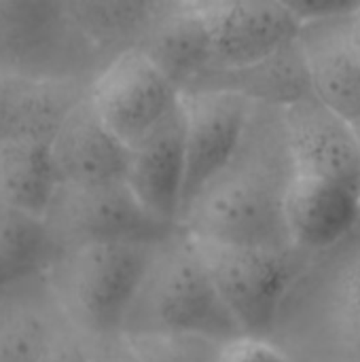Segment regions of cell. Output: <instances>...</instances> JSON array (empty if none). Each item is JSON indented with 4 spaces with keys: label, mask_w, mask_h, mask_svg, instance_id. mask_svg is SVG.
<instances>
[{
    "label": "cell",
    "mask_w": 360,
    "mask_h": 362,
    "mask_svg": "<svg viewBox=\"0 0 360 362\" xmlns=\"http://www.w3.org/2000/svg\"><path fill=\"white\" fill-rule=\"evenodd\" d=\"M252 100L223 89H199L180 93L185 138V185L182 210L229 161L240 144L252 110Z\"/></svg>",
    "instance_id": "10"
},
{
    "label": "cell",
    "mask_w": 360,
    "mask_h": 362,
    "mask_svg": "<svg viewBox=\"0 0 360 362\" xmlns=\"http://www.w3.org/2000/svg\"><path fill=\"white\" fill-rule=\"evenodd\" d=\"M157 244H85L42 272L70 329L91 341L119 337Z\"/></svg>",
    "instance_id": "4"
},
{
    "label": "cell",
    "mask_w": 360,
    "mask_h": 362,
    "mask_svg": "<svg viewBox=\"0 0 360 362\" xmlns=\"http://www.w3.org/2000/svg\"><path fill=\"white\" fill-rule=\"evenodd\" d=\"M59 248L55 246L42 216L19 208L0 206V257L23 274L45 272Z\"/></svg>",
    "instance_id": "20"
},
{
    "label": "cell",
    "mask_w": 360,
    "mask_h": 362,
    "mask_svg": "<svg viewBox=\"0 0 360 362\" xmlns=\"http://www.w3.org/2000/svg\"><path fill=\"white\" fill-rule=\"evenodd\" d=\"M68 329L42 272L0 286V362H38Z\"/></svg>",
    "instance_id": "14"
},
{
    "label": "cell",
    "mask_w": 360,
    "mask_h": 362,
    "mask_svg": "<svg viewBox=\"0 0 360 362\" xmlns=\"http://www.w3.org/2000/svg\"><path fill=\"white\" fill-rule=\"evenodd\" d=\"M269 339L293 362H360V216L337 244L306 259Z\"/></svg>",
    "instance_id": "2"
},
{
    "label": "cell",
    "mask_w": 360,
    "mask_h": 362,
    "mask_svg": "<svg viewBox=\"0 0 360 362\" xmlns=\"http://www.w3.org/2000/svg\"><path fill=\"white\" fill-rule=\"evenodd\" d=\"M100 121L129 148L178 108L180 91L140 49L108 59L87 87Z\"/></svg>",
    "instance_id": "9"
},
{
    "label": "cell",
    "mask_w": 360,
    "mask_h": 362,
    "mask_svg": "<svg viewBox=\"0 0 360 362\" xmlns=\"http://www.w3.org/2000/svg\"><path fill=\"white\" fill-rule=\"evenodd\" d=\"M49 157L59 185H115L125 182L129 148L100 121L85 95L51 138Z\"/></svg>",
    "instance_id": "12"
},
{
    "label": "cell",
    "mask_w": 360,
    "mask_h": 362,
    "mask_svg": "<svg viewBox=\"0 0 360 362\" xmlns=\"http://www.w3.org/2000/svg\"><path fill=\"white\" fill-rule=\"evenodd\" d=\"M354 125V134H356V142H359V155H360V121L359 123H352Z\"/></svg>",
    "instance_id": "28"
},
{
    "label": "cell",
    "mask_w": 360,
    "mask_h": 362,
    "mask_svg": "<svg viewBox=\"0 0 360 362\" xmlns=\"http://www.w3.org/2000/svg\"><path fill=\"white\" fill-rule=\"evenodd\" d=\"M350 42L360 64V8L350 17Z\"/></svg>",
    "instance_id": "26"
},
{
    "label": "cell",
    "mask_w": 360,
    "mask_h": 362,
    "mask_svg": "<svg viewBox=\"0 0 360 362\" xmlns=\"http://www.w3.org/2000/svg\"><path fill=\"white\" fill-rule=\"evenodd\" d=\"M89 83L0 70V140L17 138L49 146L64 119L87 95Z\"/></svg>",
    "instance_id": "16"
},
{
    "label": "cell",
    "mask_w": 360,
    "mask_h": 362,
    "mask_svg": "<svg viewBox=\"0 0 360 362\" xmlns=\"http://www.w3.org/2000/svg\"><path fill=\"white\" fill-rule=\"evenodd\" d=\"M93 341L68 329L38 362H89Z\"/></svg>",
    "instance_id": "24"
},
{
    "label": "cell",
    "mask_w": 360,
    "mask_h": 362,
    "mask_svg": "<svg viewBox=\"0 0 360 362\" xmlns=\"http://www.w3.org/2000/svg\"><path fill=\"white\" fill-rule=\"evenodd\" d=\"M295 176L346 187L360 195V155L354 125L314 95L282 108Z\"/></svg>",
    "instance_id": "11"
},
{
    "label": "cell",
    "mask_w": 360,
    "mask_h": 362,
    "mask_svg": "<svg viewBox=\"0 0 360 362\" xmlns=\"http://www.w3.org/2000/svg\"><path fill=\"white\" fill-rule=\"evenodd\" d=\"M295 178L280 106L255 102L240 144L180 214L193 240L295 250L284 223V202Z\"/></svg>",
    "instance_id": "1"
},
{
    "label": "cell",
    "mask_w": 360,
    "mask_h": 362,
    "mask_svg": "<svg viewBox=\"0 0 360 362\" xmlns=\"http://www.w3.org/2000/svg\"><path fill=\"white\" fill-rule=\"evenodd\" d=\"M106 59L81 36L64 0H0V70L91 81Z\"/></svg>",
    "instance_id": "5"
},
{
    "label": "cell",
    "mask_w": 360,
    "mask_h": 362,
    "mask_svg": "<svg viewBox=\"0 0 360 362\" xmlns=\"http://www.w3.org/2000/svg\"><path fill=\"white\" fill-rule=\"evenodd\" d=\"M216 362H293L269 337L238 335L221 344Z\"/></svg>",
    "instance_id": "22"
},
{
    "label": "cell",
    "mask_w": 360,
    "mask_h": 362,
    "mask_svg": "<svg viewBox=\"0 0 360 362\" xmlns=\"http://www.w3.org/2000/svg\"><path fill=\"white\" fill-rule=\"evenodd\" d=\"M138 362H216L221 341L189 333L123 337Z\"/></svg>",
    "instance_id": "21"
},
{
    "label": "cell",
    "mask_w": 360,
    "mask_h": 362,
    "mask_svg": "<svg viewBox=\"0 0 360 362\" xmlns=\"http://www.w3.org/2000/svg\"><path fill=\"white\" fill-rule=\"evenodd\" d=\"M299 23L327 21L337 17H350L360 8V0H291L286 2Z\"/></svg>",
    "instance_id": "23"
},
{
    "label": "cell",
    "mask_w": 360,
    "mask_h": 362,
    "mask_svg": "<svg viewBox=\"0 0 360 362\" xmlns=\"http://www.w3.org/2000/svg\"><path fill=\"white\" fill-rule=\"evenodd\" d=\"M57 187L49 146L4 138L0 140V206L42 216Z\"/></svg>",
    "instance_id": "19"
},
{
    "label": "cell",
    "mask_w": 360,
    "mask_h": 362,
    "mask_svg": "<svg viewBox=\"0 0 360 362\" xmlns=\"http://www.w3.org/2000/svg\"><path fill=\"white\" fill-rule=\"evenodd\" d=\"M19 276H23V272H19L17 267H13L11 263H6V261L0 257V286L13 282V280L19 278Z\"/></svg>",
    "instance_id": "27"
},
{
    "label": "cell",
    "mask_w": 360,
    "mask_h": 362,
    "mask_svg": "<svg viewBox=\"0 0 360 362\" xmlns=\"http://www.w3.org/2000/svg\"><path fill=\"white\" fill-rule=\"evenodd\" d=\"M359 216L360 195L354 191L316 178H293L284 202V223L295 250L318 255L331 248Z\"/></svg>",
    "instance_id": "17"
},
{
    "label": "cell",
    "mask_w": 360,
    "mask_h": 362,
    "mask_svg": "<svg viewBox=\"0 0 360 362\" xmlns=\"http://www.w3.org/2000/svg\"><path fill=\"white\" fill-rule=\"evenodd\" d=\"M89 362H138L123 335L93 341Z\"/></svg>",
    "instance_id": "25"
},
{
    "label": "cell",
    "mask_w": 360,
    "mask_h": 362,
    "mask_svg": "<svg viewBox=\"0 0 360 362\" xmlns=\"http://www.w3.org/2000/svg\"><path fill=\"white\" fill-rule=\"evenodd\" d=\"M193 244L240 333L269 337L282 301L310 255L299 250L272 252L206 240H193Z\"/></svg>",
    "instance_id": "6"
},
{
    "label": "cell",
    "mask_w": 360,
    "mask_h": 362,
    "mask_svg": "<svg viewBox=\"0 0 360 362\" xmlns=\"http://www.w3.org/2000/svg\"><path fill=\"white\" fill-rule=\"evenodd\" d=\"M64 4L74 28L106 62L138 49L166 8L159 0H64Z\"/></svg>",
    "instance_id": "18"
},
{
    "label": "cell",
    "mask_w": 360,
    "mask_h": 362,
    "mask_svg": "<svg viewBox=\"0 0 360 362\" xmlns=\"http://www.w3.org/2000/svg\"><path fill=\"white\" fill-rule=\"evenodd\" d=\"M42 221L59 252L85 244H159L180 231L151 214L125 182H57Z\"/></svg>",
    "instance_id": "7"
},
{
    "label": "cell",
    "mask_w": 360,
    "mask_h": 362,
    "mask_svg": "<svg viewBox=\"0 0 360 362\" xmlns=\"http://www.w3.org/2000/svg\"><path fill=\"white\" fill-rule=\"evenodd\" d=\"M155 333L204 335L221 344L242 335L182 229L155 246L123 320V337Z\"/></svg>",
    "instance_id": "3"
},
{
    "label": "cell",
    "mask_w": 360,
    "mask_h": 362,
    "mask_svg": "<svg viewBox=\"0 0 360 362\" xmlns=\"http://www.w3.org/2000/svg\"><path fill=\"white\" fill-rule=\"evenodd\" d=\"M350 17L303 23L297 45L314 98L346 121L359 123L360 64L350 42Z\"/></svg>",
    "instance_id": "15"
},
{
    "label": "cell",
    "mask_w": 360,
    "mask_h": 362,
    "mask_svg": "<svg viewBox=\"0 0 360 362\" xmlns=\"http://www.w3.org/2000/svg\"><path fill=\"white\" fill-rule=\"evenodd\" d=\"M125 185L151 214L178 225L185 185L180 108L170 112L153 132L129 146Z\"/></svg>",
    "instance_id": "13"
},
{
    "label": "cell",
    "mask_w": 360,
    "mask_h": 362,
    "mask_svg": "<svg viewBox=\"0 0 360 362\" xmlns=\"http://www.w3.org/2000/svg\"><path fill=\"white\" fill-rule=\"evenodd\" d=\"M191 6L202 28L206 72L189 91L267 62L293 45L301 30L286 2L278 0H191Z\"/></svg>",
    "instance_id": "8"
}]
</instances>
